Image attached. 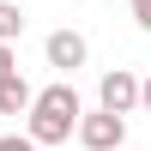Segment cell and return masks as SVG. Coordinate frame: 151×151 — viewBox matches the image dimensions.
<instances>
[{"label": "cell", "instance_id": "1", "mask_svg": "<svg viewBox=\"0 0 151 151\" xmlns=\"http://www.w3.org/2000/svg\"><path fill=\"white\" fill-rule=\"evenodd\" d=\"M85 109H79V91L73 85H48V91H36L30 103V139L36 145H60L67 133H79Z\"/></svg>", "mask_w": 151, "mask_h": 151}, {"label": "cell", "instance_id": "3", "mask_svg": "<svg viewBox=\"0 0 151 151\" xmlns=\"http://www.w3.org/2000/svg\"><path fill=\"white\" fill-rule=\"evenodd\" d=\"M97 103H103L109 115H133V109H139V79H133L127 67L103 73V91H97Z\"/></svg>", "mask_w": 151, "mask_h": 151}, {"label": "cell", "instance_id": "5", "mask_svg": "<svg viewBox=\"0 0 151 151\" xmlns=\"http://www.w3.org/2000/svg\"><path fill=\"white\" fill-rule=\"evenodd\" d=\"M30 103H36V91L24 85V73H6L0 79V115H24Z\"/></svg>", "mask_w": 151, "mask_h": 151}, {"label": "cell", "instance_id": "9", "mask_svg": "<svg viewBox=\"0 0 151 151\" xmlns=\"http://www.w3.org/2000/svg\"><path fill=\"white\" fill-rule=\"evenodd\" d=\"M133 18H139V30H151V0H133Z\"/></svg>", "mask_w": 151, "mask_h": 151}, {"label": "cell", "instance_id": "10", "mask_svg": "<svg viewBox=\"0 0 151 151\" xmlns=\"http://www.w3.org/2000/svg\"><path fill=\"white\" fill-rule=\"evenodd\" d=\"M139 109L151 115V79H139Z\"/></svg>", "mask_w": 151, "mask_h": 151}, {"label": "cell", "instance_id": "4", "mask_svg": "<svg viewBox=\"0 0 151 151\" xmlns=\"http://www.w3.org/2000/svg\"><path fill=\"white\" fill-rule=\"evenodd\" d=\"M85 55H91V48H85L79 30H55V36H48V67L73 73V67H85Z\"/></svg>", "mask_w": 151, "mask_h": 151}, {"label": "cell", "instance_id": "8", "mask_svg": "<svg viewBox=\"0 0 151 151\" xmlns=\"http://www.w3.org/2000/svg\"><path fill=\"white\" fill-rule=\"evenodd\" d=\"M6 73H18V55H12V42H0V79Z\"/></svg>", "mask_w": 151, "mask_h": 151}, {"label": "cell", "instance_id": "2", "mask_svg": "<svg viewBox=\"0 0 151 151\" xmlns=\"http://www.w3.org/2000/svg\"><path fill=\"white\" fill-rule=\"evenodd\" d=\"M121 139H127V115L97 109V115L79 121V145H85V151H121Z\"/></svg>", "mask_w": 151, "mask_h": 151}, {"label": "cell", "instance_id": "6", "mask_svg": "<svg viewBox=\"0 0 151 151\" xmlns=\"http://www.w3.org/2000/svg\"><path fill=\"white\" fill-rule=\"evenodd\" d=\"M12 36H24V6L18 0H0V42H12Z\"/></svg>", "mask_w": 151, "mask_h": 151}, {"label": "cell", "instance_id": "7", "mask_svg": "<svg viewBox=\"0 0 151 151\" xmlns=\"http://www.w3.org/2000/svg\"><path fill=\"white\" fill-rule=\"evenodd\" d=\"M0 151H36L30 133H0Z\"/></svg>", "mask_w": 151, "mask_h": 151}]
</instances>
